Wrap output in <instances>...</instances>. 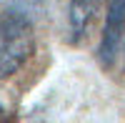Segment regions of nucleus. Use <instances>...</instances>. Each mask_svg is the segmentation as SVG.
I'll use <instances>...</instances> for the list:
<instances>
[{
    "label": "nucleus",
    "mask_w": 125,
    "mask_h": 123,
    "mask_svg": "<svg viewBox=\"0 0 125 123\" xmlns=\"http://www.w3.org/2000/svg\"><path fill=\"white\" fill-rule=\"evenodd\" d=\"M123 50H125V38H123Z\"/></svg>",
    "instance_id": "obj_4"
},
{
    "label": "nucleus",
    "mask_w": 125,
    "mask_h": 123,
    "mask_svg": "<svg viewBox=\"0 0 125 123\" xmlns=\"http://www.w3.org/2000/svg\"><path fill=\"white\" fill-rule=\"evenodd\" d=\"M33 23L18 8L0 13V80L18 73L33 53Z\"/></svg>",
    "instance_id": "obj_1"
},
{
    "label": "nucleus",
    "mask_w": 125,
    "mask_h": 123,
    "mask_svg": "<svg viewBox=\"0 0 125 123\" xmlns=\"http://www.w3.org/2000/svg\"><path fill=\"white\" fill-rule=\"evenodd\" d=\"M125 38V0H108V15H105V28H103V40H100V60L110 65L115 60V53Z\"/></svg>",
    "instance_id": "obj_2"
},
{
    "label": "nucleus",
    "mask_w": 125,
    "mask_h": 123,
    "mask_svg": "<svg viewBox=\"0 0 125 123\" xmlns=\"http://www.w3.org/2000/svg\"><path fill=\"white\" fill-rule=\"evenodd\" d=\"M98 10V0H70L68 8V25H70V40L78 43V40L85 35V30L90 25L93 15Z\"/></svg>",
    "instance_id": "obj_3"
}]
</instances>
